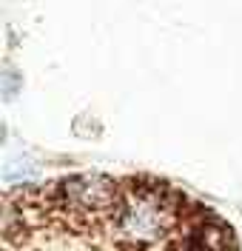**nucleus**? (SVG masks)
Wrapping results in <instances>:
<instances>
[{
	"label": "nucleus",
	"instance_id": "f257e3e1",
	"mask_svg": "<svg viewBox=\"0 0 242 251\" xmlns=\"http://www.w3.org/2000/svg\"><path fill=\"white\" fill-rule=\"evenodd\" d=\"M179 197L168 188L148 183L120 191V203L111 217L109 234L117 246L134 251L168 249L179 228Z\"/></svg>",
	"mask_w": 242,
	"mask_h": 251
}]
</instances>
